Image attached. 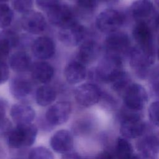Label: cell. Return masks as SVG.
<instances>
[{"mask_svg":"<svg viewBox=\"0 0 159 159\" xmlns=\"http://www.w3.org/2000/svg\"><path fill=\"white\" fill-rule=\"evenodd\" d=\"M154 2H155V4H157V6L158 7H159V0H154Z\"/></svg>","mask_w":159,"mask_h":159,"instance_id":"obj_44","label":"cell"},{"mask_svg":"<svg viewBox=\"0 0 159 159\" xmlns=\"http://www.w3.org/2000/svg\"><path fill=\"white\" fill-rule=\"evenodd\" d=\"M156 158H152V157H146L144 155H142L140 153L138 154H135L132 159H155Z\"/></svg>","mask_w":159,"mask_h":159,"instance_id":"obj_41","label":"cell"},{"mask_svg":"<svg viewBox=\"0 0 159 159\" xmlns=\"http://www.w3.org/2000/svg\"><path fill=\"white\" fill-rule=\"evenodd\" d=\"M85 66L79 61L70 62L65 67L64 74L67 82L71 84H76L82 82L86 76Z\"/></svg>","mask_w":159,"mask_h":159,"instance_id":"obj_21","label":"cell"},{"mask_svg":"<svg viewBox=\"0 0 159 159\" xmlns=\"http://www.w3.org/2000/svg\"><path fill=\"white\" fill-rule=\"evenodd\" d=\"M47 16L50 22L60 29L77 22L71 9L65 4L55 6L47 11Z\"/></svg>","mask_w":159,"mask_h":159,"instance_id":"obj_9","label":"cell"},{"mask_svg":"<svg viewBox=\"0 0 159 159\" xmlns=\"http://www.w3.org/2000/svg\"><path fill=\"white\" fill-rule=\"evenodd\" d=\"M5 157V152L4 149L0 146V159H4Z\"/></svg>","mask_w":159,"mask_h":159,"instance_id":"obj_42","label":"cell"},{"mask_svg":"<svg viewBox=\"0 0 159 159\" xmlns=\"http://www.w3.org/2000/svg\"><path fill=\"white\" fill-rule=\"evenodd\" d=\"M100 101H102V104L105 107H107V109H111L115 107L116 105V102L115 99L112 98V96L109 95L108 94L104 93L102 92V96L101 98Z\"/></svg>","mask_w":159,"mask_h":159,"instance_id":"obj_36","label":"cell"},{"mask_svg":"<svg viewBox=\"0 0 159 159\" xmlns=\"http://www.w3.org/2000/svg\"><path fill=\"white\" fill-rule=\"evenodd\" d=\"M11 68L16 72H24L31 67V59L28 53L25 52H17L10 57Z\"/></svg>","mask_w":159,"mask_h":159,"instance_id":"obj_24","label":"cell"},{"mask_svg":"<svg viewBox=\"0 0 159 159\" xmlns=\"http://www.w3.org/2000/svg\"><path fill=\"white\" fill-rule=\"evenodd\" d=\"M12 48V47L8 42L0 38V61L6 60Z\"/></svg>","mask_w":159,"mask_h":159,"instance_id":"obj_34","label":"cell"},{"mask_svg":"<svg viewBox=\"0 0 159 159\" xmlns=\"http://www.w3.org/2000/svg\"><path fill=\"white\" fill-rule=\"evenodd\" d=\"M94 119L89 116H84L76 119L71 126L72 134L84 135L90 134L94 127Z\"/></svg>","mask_w":159,"mask_h":159,"instance_id":"obj_25","label":"cell"},{"mask_svg":"<svg viewBox=\"0 0 159 159\" xmlns=\"http://www.w3.org/2000/svg\"><path fill=\"white\" fill-rule=\"evenodd\" d=\"M71 104L63 101L50 106L45 114V121L51 126L55 127L65 124L69 119L71 113Z\"/></svg>","mask_w":159,"mask_h":159,"instance_id":"obj_8","label":"cell"},{"mask_svg":"<svg viewBox=\"0 0 159 159\" xmlns=\"http://www.w3.org/2000/svg\"><path fill=\"white\" fill-rule=\"evenodd\" d=\"M122 97L124 106L137 111H142L148 101V94L145 89L138 83L130 84Z\"/></svg>","mask_w":159,"mask_h":159,"instance_id":"obj_5","label":"cell"},{"mask_svg":"<svg viewBox=\"0 0 159 159\" xmlns=\"http://www.w3.org/2000/svg\"><path fill=\"white\" fill-rule=\"evenodd\" d=\"M37 132V127L32 123L16 125L6 136L7 143L14 149L30 147L35 142Z\"/></svg>","mask_w":159,"mask_h":159,"instance_id":"obj_2","label":"cell"},{"mask_svg":"<svg viewBox=\"0 0 159 159\" xmlns=\"http://www.w3.org/2000/svg\"><path fill=\"white\" fill-rule=\"evenodd\" d=\"M148 113L151 123L159 127V101H153L150 104Z\"/></svg>","mask_w":159,"mask_h":159,"instance_id":"obj_31","label":"cell"},{"mask_svg":"<svg viewBox=\"0 0 159 159\" xmlns=\"http://www.w3.org/2000/svg\"><path fill=\"white\" fill-rule=\"evenodd\" d=\"M130 47V40L128 35L118 30L109 34L104 42L106 55H114L121 58L124 55L129 54L132 48Z\"/></svg>","mask_w":159,"mask_h":159,"instance_id":"obj_4","label":"cell"},{"mask_svg":"<svg viewBox=\"0 0 159 159\" xmlns=\"http://www.w3.org/2000/svg\"><path fill=\"white\" fill-rule=\"evenodd\" d=\"M33 5V0H13L14 9L20 13H25L31 10Z\"/></svg>","mask_w":159,"mask_h":159,"instance_id":"obj_32","label":"cell"},{"mask_svg":"<svg viewBox=\"0 0 159 159\" xmlns=\"http://www.w3.org/2000/svg\"><path fill=\"white\" fill-rule=\"evenodd\" d=\"M76 2L78 7L87 12H93L98 2L96 0H77Z\"/></svg>","mask_w":159,"mask_h":159,"instance_id":"obj_33","label":"cell"},{"mask_svg":"<svg viewBox=\"0 0 159 159\" xmlns=\"http://www.w3.org/2000/svg\"><path fill=\"white\" fill-rule=\"evenodd\" d=\"M86 34L85 27L76 22L61 28L58 33V38L64 45L68 47H75L83 41Z\"/></svg>","mask_w":159,"mask_h":159,"instance_id":"obj_10","label":"cell"},{"mask_svg":"<svg viewBox=\"0 0 159 159\" xmlns=\"http://www.w3.org/2000/svg\"><path fill=\"white\" fill-rule=\"evenodd\" d=\"M136 45L143 48L155 49L153 29L148 22H137L132 30Z\"/></svg>","mask_w":159,"mask_h":159,"instance_id":"obj_12","label":"cell"},{"mask_svg":"<svg viewBox=\"0 0 159 159\" xmlns=\"http://www.w3.org/2000/svg\"><path fill=\"white\" fill-rule=\"evenodd\" d=\"M76 1H77V0H76Z\"/></svg>","mask_w":159,"mask_h":159,"instance_id":"obj_49","label":"cell"},{"mask_svg":"<svg viewBox=\"0 0 159 159\" xmlns=\"http://www.w3.org/2000/svg\"><path fill=\"white\" fill-rule=\"evenodd\" d=\"M27 159H55V157L48 148L39 146L34 147L29 151Z\"/></svg>","mask_w":159,"mask_h":159,"instance_id":"obj_28","label":"cell"},{"mask_svg":"<svg viewBox=\"0 0 159 159\" xmlns=\"http://www.w3.org/2000/svg\"><path fill=\"white\" fill-rule=\"evenodd\" d=\"M12 159H22V158H12Z\"/></svg>","mask_w":159,"mask_h":159,"instance_id":"obj_47","label":"cell"},{"mask_svg":"<svg viewBox=\"0 0 159 159\" xmlns=\"http://www.w3.org/2000/svg\"><path fill=\"white\" fill-rule=\"evenodd\" d=\"M57 98L56 90L49 85H42L37 88L35 93L37 104L42 107L52 104Z\"/></svg>","mask_w":159,"mask_h":159,"instance_id":"obj_23","label":"cell"},{"mask_svg":"<svg viewBox=\"0 0 159 159\" xmlns=\"http://www.w3.org/2000/svg\"><path fill=\"white\" fill-rule=\"evenodd\" d=\"M9 90L14 98L20 101H24L30 96L33 88L29 80L22 78H15L10 83Z\"/></svg>","mask_w":159,"mask_h":159,"instance_id":"obj_20","label":"cell"},{"mask_svg":"<svg viewBox=\"0 0 159 159\" xmlns=\"http://www.w3.org/2000/svg\"><path fill=\"white\" fill-rule=\"evenodd\" d=\"M9 70L4 61H0V84L4 83L9 78Z\"/></svg>","mask_w":159,"mask_h":159,"instance_id":"obj_37","label":"cell"},{"mask_svg":"<svg viewBox=\"0 0 159 159\" xmlns=\"http://www.w3.org/2000/svg\"><path fill=\"white\" fill-rule=\"evenodd\" d=\"M132 17L137 22H149L153 19L155 12L150 0H135L130 7Z\"/></svg>","mask_w":159,"mask_h":159,"instance_id":"obj_14","label":"cell"},{"mask_svg":"<svg viewBox=\"0 0 159 159\" xmlns=\"http://www.w3.org/2000/svg\"><path fill=\"white\" fill-rule=\"evenodd\" d=\"M61 159H84L82 156L76 152H70L65 154L61 157Z\"/></svg>","mask_w":159,"mask_h":159,"instance_id":"obj_40","label":"cell"},{"mask_svg":"<svg viewBox=\"0 0 159 159\" xmlns=\"http://www.w3.org/2000/svg\"><path fill=\"white\" fill-rule=\"evenodd\" d=\"M124 16L122 13L113 9H107L97 16L96 25L99 30L104 33H112L117 31L124 24Z\"/></svg>","mask_w":159,"mask_h":159,"instance_id":"obj_6","label":"cell"},{"mask_svg":"<svg viewBox=\"0 0 159 159\" xmlns=\"http://www.w3.org/2000/svg\"><path fill=\"white\" fill-rule=\"evenodd\" d=\"M37 5L42 10L48 11L59 4V0H35Z\"/></svg>","mask_w":159,"mask_h":159,"instance_id":"obj_35","label":"cell"},{"mask_svg":"<svg viewBox=\"0 0 159 159\" xmlns=\"http://www.w3.org/2000/svg\"><path fill=\"white\" fill-rule=\"evenodd\" d=\"M54 75L53 66L47 62L39 61L31 67V75L33 79L40 83L46 84L50 82Z\"/></svg>","mask_w":159,"mask_h":159,"instance_id":"obj_22","label":"cell"},{"mask_svg":"<svg viewBox=\"0 0 159 159\" xmlns=\"http://www.w3.org/2000/svg\"><path fill=\"white\" fill-rule=\"evenodd\" d=\"M10 116L16 125L31 124L35 118V111L25 103L14 104L10 110Z\"/></svg>","mask_w":159,"mask_h":159,"instance_id":"obj_16","label":"cell"},{"mask_svg":"<svg viewBox=\"0 0 159 159\" xmlns=\"http://www.w3.org/2000/svg\"><path fill=\"white\" fill-rule=\"evenodd\" d=\"M113 152L116 159H132L135 155L132 144L123 137L116 139Z\"/></svg>","mask_w":159,"mask_h":159,"instance_id":"obj_26","label":"cell"},{"mask_svg":"<svg viewBox=\"0 0 159 159\" xmlns=\"http://www.w3.org/2000/svg\"><path fill=\"white\" fill-rule=\"evenodd\" d=\"M148 130V124L142 117L129 119L120 122V132L127 139L140 138Z\"/></svg>","mask_w":159,"mask_h":159,"instance_id":"obj_11","label":"cell"},{"mask_svg":"<svg viewBox=\"0 0 159 159\" xmlns=\"http://www.w3.org/2000/svg\"><path fill=\"white\" fill-rule=\"evenodd\" d=\"M13 12L6 4H0V28L8 27L12 22Z\"/></svg>","mask_w":159,"mask_h":159,"instance_id":"obj_29","label":"cell"},{"mask_svg":"<svg viewBox=\"0 0 159 159\" xmlns=\"http://www.w3.org/2000/svg\"><path fill=\"white\" fill-rule=\"evenodd\" d=\"M9 0H0V2H7V1H8Z\"/></svg>","mask_w":159,"mask_h":159,"instance_id":"obj_45","label":"cell"},{"mask_svg":"<svg viewBox=\"0 0 159 159\" xmlns=\"http://www.w3.org/2000/svg\"><path fill=\"white\" fill-rule=\"evenodd\" d=\"M12 127H13L11 125V122L8 119L6 118L4 119L0 122V136H6Z\"/></svg>","mask_w":159,"mask_h":159,"instance_id":"obj_38","label":"cell"},{"mask_svg":"<svg viewBox=\"0 0 159 159\" xmlns=\"http://www.w3.org/2000/svg\"><path fill=\"white\" fill-rule=\"evenodd\" d=\"M132 83L130 75L123 71L111 84L113 90L122 96L125 89Z\"/></svg>","mask_w":159,"mask_h":159,"instance_id":"obj_27","label":"cell"},{"mask_svg":"<svg viewBox=\"0 0 159 159\" xmlns=\"http://www.w3.org/2000/svg\"><path fill=\"white\" fill-rule=\"evenodd\" d=\"M101 47L98 43L93 40H87L80 46L78 58L83 64H89L94 62L99 56Z\"/></svg>","mask_w":159,"mask_h":159,"instance_id":"obj_19","label":"cell"},{"mask_svg":"<svg viewBox=\"0 0 159 159\" xmlns=\"http://www.w3.org/2000/svg\"><path fill=\"white\" fill-rule=\"evenodd\" d=\"M157 55H158V58L159 59V48H158V52H157Z\"/></svg>","mask_w":159,"mask_h":159,"instance_id":"obj_46","label":"cell"},{"mask_svg":"<svg viewBox=\"0 0 159 159\" xmlns=\"http://www.w3.org/2000/svg\"><path fill=\"white\" fill-rule=\"evenodd\" d=\"M130 65L136 76L141 79L149 76L150 67L155 58V49H147L135 45L132 48L129 54Z\"/></svg>","mask_w":159,"mask_h":159,"instance_id":"obj_1","label":"cell"},{"mask_svg":"<svg viewBox=\"0 0 159 159\" xmlns=\"http://www.w3.org/2000/svg\"><path fill=\"white\" fill-rule=\"evenodd\" d=\"M102 93V91L96 84L86 83L75 89V98L80 106L89 107L100 101Z\"/></svg>","mask_w":159,"mask_h":159,"instance_id":"obj_7","label":"cell"},{"mask_svg":"<svg viewBox=\"0 0 159 159\" xmlns=\"http://www.w3.org/2000/svg\"><path fill=\"white\" fill-rule=\"evenodd\" d=\"M98 2H109L112 0H96Z\"/></svg>","mask_w":159,"mask_h":159,"instance_id":"obj_43","label":"cell"},{"mask_svg":"<svg viewBox=\"0 0 159 159\" xmlns=\"http://www.w3.org/2000/svg\"><path fill=\"white\" fill-rule=\"evenodd\" d=\"M122 58L110 55H106L99 61L93 74L96 80L111 83L122 71Z\"/></svg>","mask_w":159,"mask_h":159,"instance_id":"obj_3","label":"cell"},{"mask_svg":"<svg viewBox=\"0 0 159 159\" xmlns=\"http://www.w3.org/2000/svg\"><path fill=\"white\" fill-rule=\"evenodd\" d=\"M139 153L152 158H156L159 153V137L154 134L143 135L136 143Z\"/></svg>","mask_w":159,"mask_h":159,"instance_id":"obj_18","label":"cell"},{"mask_svg":"<svg viewBox=\"0 0 159 159\" xmlns=\"http://www.w3.org/2000/svg\"><path fill=\"white\" fill-rule=\"evenodd\" d=\"M52 149L58 153L65 154L70 152L74 147V139L71 132L61 129L55 132L50 139Z\"/></svg>","mask_w":159,"mask_h":159,"instance_id":"obj_13","label":"cell"},{"mask_svg":"<svg viewBox=\"0 0 159 159\" xmlns=\"http://www.w3.org/2000/svg\"><path fill=\"white\" fill-rule=\"evenodd\" d=\"M32 52L34 55L40 60L49 59L55 52L54 42L48 37H39L33 42Z\"/></svg>","mask_w":159,"mask_h":159,"instance_id":"obj_17","label":"cell"},{"mask_svg":"<svg viewBox=\"0 0 159 159\" xmlns=\"http://www.w3.org/2000/svg\"><path fill=\"white\" fill-rule=\"evenodd\" d=\"M7 108V102L4 99H0V122H2L6 117V110Z\"/></svg>","mask_w":159,"mask_h":159,"instance_id":"obj_39","label":"cell"},{"mask_svg":"<svg viewBox=\"0 0 159 159\" xmlns=\"http://www.w3.org/2000/svg\"><path fill=\"white\" fill-rule=\"evenodd\" d=\"M158 33H159V30H158ZM158 42H159V35H158Z\"/></svg>","mask_w":159,"mask_h":159,"instance_id":"obj_48","label":"cell"},{"mask_svg":"<svg viewBox=\"0 0 159 159\" xmlns=\"http://www.w3.org/2000/svg\"><path fill=\"white\" fill-rule=\"evenodd\" d=\"M148 77L152 93L159 98V65L151 70Z\"/></svg>","mask_w":159,"mask_h":159,"instance_id":"obj_30","label":"cell"},{"mask_svg":"<svg viewBox=\"0 0 159 159\" xmlns=\"http://www.w3.org/2000/svg\"><path fill=\"white\" fill-rule=\"evenodd\" d=\"M20 22L23 29L32 34H39L46 28V20L44 16L35 11L30 10L23 14Z\"/></svg>","mask_w":159,"mask_h":159,"instance_id":"obj_15","label":"cell"}]
</instances>
